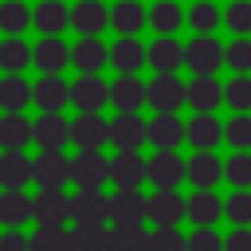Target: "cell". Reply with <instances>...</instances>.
I'll return each mask as SVG.
<instances>
[{
	"label": "cell",
	"mask_w": 251,
	"mask_h": 251,
	"mask_svg": "<svg viewBox=\"0 0 251 251\" xmlns=\"http://www.w3.org/2000/svg\"><path fill=\"white\" fill-rule=\"evenodd\" d=\"M71 180L78 188H102L110 180V161L98 149H78V157H71Z\"/></svg>",
	"instance_id": "1"
},
{
	"label": "cell",
	"mask_w": 251,
	"mask_h": 251,
	"mask_svg": "<svg viewBox=\"0 0 251 251\" xmlns=\"http://www.w3.org/2000/svg\"><path fill=\"white\" fill-rule=\"evenodd\" d=\"M184 63H188L192 75H216L220 63H224V47H220V39H212V35H196V39H188V47H184Z\"/></svg>",
	"instance_id": "2"
},
{
	"label": "cell",
	"mask_w": 251,
	"mask_h": 251,
	"mask_svg": "<svg viewBox=\"0 0 251 251\" xmlns=\"http://www.w3.org/2000/svg\"><path fill=\"white\" fill-rule=\"evenodd\" d=\"M188 102V86L176 78V75H157L149 82V106L157 114H176L180 106Z\"/></svg>",
	"instance_id": "3"
},
{
	"label": "cell",
	"mask_w": 251,
	"mask_h": 251,
	"mask_svg": "<svg viewBox=\"0 0 251 251\" xmlns=\"http://www.w3.org/2000/svg\"><path fill=\"white\" fill-rule=\"evenodd\" d=\"M110 180L118 188H137L141 180H149V161L137 157V149H118V157L110 161Z\"/></svg>",
	"instance_id": "4"
},
{
	"label": "cell",
	"mask_w": 251,
	"mask_h": 251,
	"mask_svg": "<svg viewBox=\"0 0 251 251\" xmlns=\"http://www.w3.org/2000/svg\"><path fill=\"white\" fill-rule=\"evenodd\" d=\"M71 220L75 224L110 220V196H102V188H78V196H71Z\"/></svg>",
	"instance_id": "5"
},
{
	"label": "cell",
	"mask_w": 251,
	"mask_h": 251,
	"mask_svg": "<svg viewBox=\"0 0 251 251\" xmlns=\"http://www.w3.org/2000/svg\"><path fill=\"white\" fill-rule=\"evenodd\" d=\"M31 141H39V149H63L71 141V122H63L59 110H43V118L31 126Z\"/></svg>",
	"instance_id": "6"
},
{
	"label": "cell",
	"mask_w": 251,
	"mask_h": 251,
	"mask_svg": "<svg viewBox=\"0 0 251 251\" xmlns=\"http://www.w3.org/2000/svg\"><path fill=\"white\" fill-rule=\"evenodd\" d=\"M110 141L118 149H137L141 141H149V126L137 118V110H118V118L110 122Z\"/></svg>",
	"instance_id": "7"
},
{
	"label": "cell",
	"mask_w": 251,
	"mask_h": 251,
	"mask_svg": "<svg viewBox=\"0 0 251 251\" xmlns=\"http://www.w3.org/2000/svg\"><path fill=\"white\" fill-rule=\"evenodd\" d=\"M71 180V161L63 157V149H43L35 157V184L39 188H63Z\"/></svg>",
	"instance_id": "8"
},
{
	"label": "cell",
	"mask_w": 251,
	"mask_h": 251,
	"mask_svg": "<svg viewBox=\"0 0 251 251\" xmlns=\"http://www.w3.org/2000/svg\"><path fill=\"white\" fill-rule=\"evenodd\" d=\"M184 176H188V165H184L173 149H157V153L149 157V180H153L157 188H176Z\"/></svg>",
	"instance_id": "9"
},
{
	"label": "cell",
	"mask_w": 251,
	"mask_h": 251,
	"mask_svg": "<svg viewBox=\"0 0 251 251\" xmlns=\"http://www.w3.org/2000/svg\"><path fill=\"white\" fill-rule=\"evenodd\" d=\"M180 216H188V200H180L176 188H157L149 196V220L157 227H176Z\"/></svg>",
	"instance_id": "10"
},
{
	"label": "cell",
	"mask_w": 251,
	"mask_h": 251,
	"mask_svg": "<svg viewBox=\"0 0 251 251\" xmlns=\"http://www.w3.org/2000/svg\"><path fill=\"white\" fill-rule=\"evenodd\" d=\"M31 216L39 224L63 227V220L71 216V196H63V188H39V196L31 200Z\"/></svg>",
	"instance_id": "11"
},
{
	"label": "cell",
	"mask_w": 251,
	"mask_h": 251,
	"mask_svg": "<svg viewBox=\"0 0 251 251\" xmlns=\"http://www.w3.org/2000/svg\"><path fill=\"white\" fill-rule=\"evenodd\" d=\"M149 216V200L137 188H118L110 196V220L114 224H141Z\"/></svg>",
	"instance_id": "12"
},
{
	"label": "cell",
	"mask_w": 251,
	"mask_h": 251,
	"mask_svg": "<svg viewBox=\"0 0 251 251\" xmlns=\"http://www.w3.org/2000/svg\"><path fill=\"white\" fill-rule=\"evenodd\" d=\"M71 63H75L82 75H98V71L110 63V47H106L98 35H82V39L71 47Z\"/></svg>",
	"instance_id": "13"
},
{
	"label": "cell",
	"mask_w": 251,
	"mask_h": 251,
	"mask_svg": "<svg viewBox=\"0 0 251 251\" xmlns=\"http://www.w3.org/2000/svg\"><path fill=\"white\" fill-rule=\"evenodd\" d=\"M71 102H75L82 114H98V110L110 102V86H106L98 75H82V78L71 86Z\"/></svg>",
	"instance_id": "14"
},
{
	"label": "cell",
	"mask_w": 251,
	"mask_h": 251,
	"mask_svg": "<svg viewBox=\"0 0 251 251\" xmlns=\"http://www.w3.org/2000/svg\"><path fill=\"white\" fill-rule=\"evenodd\" d=\"M71 141L78 149H102L110 141V122H102L98 114H78L71 122Z\"/></svg>",
	"instance_id": "15"
},
{
	"label": "cell",
	"mask_w": 251,
	"mask_h": 251,
	"mask_svg": "<svg viewBox=\"0 0 251 251\" xmlns=\"http://www.w3.org/2000/svg\"><path fill=\"white\" fill-rule=\"evenodd\" d=\"M67 59H71V47H67L59 35H43V39L35 43V51H31V63H35L43 75H59V71L67 67Z\"/></svg>",
	"instance_id": "16"
},
{
	"label": "cell",
	"mask_w": 251,
	"mask_h": 251,
	"mask_svg": "<svg viewBox=\"0 0 251 251\" xmlns=\"http://www.w3.org/2000/svg\"><path fill=\"white\" fill-rule=\"evenodd\" d=\"M27 180H35V161H27L20 149H4L0 153V184L4 188H24Z\"/></svg>",
	"instance_id": "17"
},
{
	"label": "cell",
	"mask_w": 251,
	"mask_h": 251,
	"mask_svg": "<svg viewBox=\"0 0 251 251\" xmlns=\"http://www.w3.org/2000/svg\"><path fill=\"white\" fill-rule=\"evenodd\" d=\"M180 63H184V47H180L173 35L153 39V47H149V67H153L157 75H173Z\"/></svg>",
	"instance_id": "18"
},
{
	"label": "cell",
	"mask_w": 251,
	"mask_h": 251,
	"mask_svg": "<svg viewBox=\"0 0 251 251\" xmlns=\"http://www.w3.org/2000/svg\"><path fill=\"white\" fill-rule=\"evenodd\" d=\"M110 102L118 110H137L141 102H149V86L137 78V75H122L114 86H110Z\"/></svg>",
	"instance_id": "19"
},
{
	"label": "cell",
	"mask_w": 251,
	"mask_h": 251,
	"mask_svg": "<svg viewBox=\"0 0 251 251\" xmlns=\"http://www.w3.org/2000/svg\"><path fill=\"white\" fill-rule=\"evenodd\" d=\"M145 59H149V51L137 43V35H122V39L110 47V63H114L122 75H133V71H137Z\"/></svg>",
	"instance_id": "20"
},
{
	"label": "cell",
	"mask_w": 251,
	"mask_h": 251,
	"mask_svg": "<svg viewBox=\"0 0 251 251\" xmlns=\"http://www.w3.org/2000/svg\"><path fill=\"white\" fill-rule=\"evenodd\" d=\"M220 98H224V90H220V82H216L212 75H196V78L188 82V106H192V110L212 114V110L220 106Z\"/></svg>",
	"instance_id": "21"
},
{
	"label": "cell",
	"mask_w": 251,
	"mask_h": 251,
	"mask_svg": "<svg viewBox=\"0 0 251 251\" xmlns=\"http://www.w3.org/2000/svg\"><path fill=\"white\" fill-rule=\"evenodd\" d=\"M184 137H188V129L180 126L176 114H157V118L149 122V141H153L157 149H173V145H180Z\"/></svg>",
	"instance_id": "22"
},
{
	"label": "cell",
	"mask_w": 251,
	"mask_h": 251,
	"mask_svg": "<svg viewBox=\"0 0 251 251\" xmlns=\"http://www.w3.org/2000/svg\"><path fill=\"white\" fill-rule=\"evenodd\" d=\"M71 24H75L82 35H98V31L110 24V12H106L98 0H78L75 12H71Z\"/></svg>",
	"instance_id": "23"
},
{
	"label": "cell",
	"mask_w": 251,
	"mask_h": 251,
	"mask_svg": "<svg viewBox=\"0 0 251 251\" xmlns=\"http://www.w3.org/2000/svg\"><path fill=\"white\" fill-rule=\"evenodd\" d=\"M153 231H145L141 224H114L110 231V251H149Z\"/></svg>",
	"instance_id": "24"
},
{
	"label": "cell",
	"mask_w": 251,
	"mask_h": 251,
	"mask_svg": "<svg viewBox=\"0 0 251 251\" xmlns=\"http://www.w3.org/2000/svg\"><path fill=\"white\" fill-rule=\"evenodd\" d=\"M63 102H71V86L59 75H43L35 82V106L39 110H63Z\"/></svg>",
	"instance_id": "25"
},
{
	"label": "cell",
	"mask_w": 251,
	"mask_h": 251,
	"mask_svg": "<svg viewBox=\"0 0 251 251\" xmlns=\"http://www.w3.org/2000/svg\"><path fill=\"white\" fill-rule=\"evenodd\" d=\"M35 98V86H27L20 75H8V78H0V110H8V114H20L27 102Z\"/></svg>",
	"instance_id": "26"
},
{
	"label": "cell",
	"mask_w": 251,
	"mask_h": 251,
	"mask_svg": "<svg viewBox=\"0 0 251 251\" xmlns=\"http://www.w3.org/2000/svg\"><path fill=\"white\" fill-rule=\"evenodd\" d=\"M220 176H224V165H220V157H212L208 149H200V153L188 161V180H192L196 188H212Z\"/></svg>",
	"instance_id": "27"
},
{
	"label": "cell",
	"mask_w": 251,
	"mask_h": 251,
	"mask_svg": "<svg viewBox=\"0 0 251 251\" xmlns=\"http://www.w3.org/2000/svg\"><path fill=\"white\" fill-rule=\"evenodd\" d=\"M31 126L35 122H27L24 114H4L0 118V145L4 149H24L31 141Z\"/></svg>",
	"instance_id": "28"
},
{
	"label": "cell",
	"mask_w": 251,
	"mask_h": 251,
	"mask_svg": "<svg viewBox=\"0 0 251 251\" xmlns=\"http://www.w3.org/2000/svg\"><path fill=\"white\" fill-rule=\"evenodd\" d=\"M27 216H31V200H27L20 188H4V192H0V224L20 227Z\"/></svg>",
	"instance_id": "29"
},
{
	"label": "cell",
	"mask_w": 251,
	"mask_h": 251,
	"mask_svg": "<svg viewBox=\"0 0 251 251\" xmlns=\"http://www.w3.org/2000/svg\"><path fill=\"white\" fill-rule=\"evenodd\" d=\"M220 212H224V204H220V196L212 188H200L196 196H188V220H196L200 227H208L212 220H220Z\"/></svg>",
	"instance_id": "30"
},
{
	"label": "cell",
	"mask_w": 251,
	"mask_h": 251,
	"mask_svg": "<svg viewBox=\"0 0 251 251\" xmlns=\"http://www.w3.org/2000/svg\"><path fill=\"white\" fill-rule=\"evenodd\" d=\"M145 20H149V16L141 12V4H137V0H118V4H114V12H110V24H114L122 35H137Z\"/></svg>",
	"instance_id": "31"
},
{
	"label": "cell",
	"mask_w": 251,
	"mask_h": 251,
	"mask_svg": "<svg viewBox=\"0 0 251 251\" xmlns=\"http://www.w3.org/2000/svg\"><path fill=\"white\" fill-rule=\"evenodd\" d=\"M71 247L75 251H110V231L102 224H78V227H71Z\"/></svg>",
	"instance_id": "32"
},
{
	"label": "cell",
	"mask_w": 251,
	"mask_h": 251,
	"mask_svg": "<svg viewBox=\"0 0 251 251\" xmlns=\"http://www.w3.org/2000/svg\"><path fill=\"white\" fill-rule=\"evenodd\" d=\"M31 20H35L39 31L55 35V31H63V24H71V12L63 8V0H43V4L31 12Z\"/></svg>",
	"instance_id": "33"
},
{
	"label": "cell",
	"mask_w": 251,
	"mask_h": 251,
	"mask_svg": "<svg viewBox=\"0 0 251 251\" xmlns=\"http://www.w3.org/2000/svg\"><path fill=\"white\" fill-rule=\"evenodd\" d=\"M220 133H224V126H220L212 114H196V118L188 122V141H192L196 149H212V145L220 141Z\"/></svg>",
	"instance_id": "34"
},
{
	"label": "cell",
	"mask_w": 251,
	"mask_h": 251,
	"mask_svg": "<svg viewBox=\"0 0 251 251\" xmlns=\"http://www.w3.org/2000/svg\"><path fill=\"white\" fill-rule=\"evenodd\" d=\"M27 63H31V47H27L20 35H8V39L0 43V67H4L8 75H20Z\"/></svg>",
	"instance_id": "35"
},
{
	"label": "cell",
	"mask_w": 251,
	"mask_h": 251,
	"mask_svg": "<svg viewBox=\"0 0 251 251\" xmlns=\"http://www.w3.org/2000/svg\"><path fill=\"white\" fill-rule=\"evenodd\" d=\"M31 251H75L71 247V231L55 227V224H39V231L31 235Z\"/></svg>",
	"instance_id": "36"
},
{
	"label": "cell",
	"mask_w": 251,
	"mask_h": 251,
	"mask_svg": "<svg viewBox=\"0 0 251 251\" xmlns=\"http://www.w3.org/2000/svg\"><path fill=\"white\" fill-rule=\"evenodd\" d=\"M27 24H31V12H27L24 0H4V4H0V31L20 35Z\"/></svg>",
	"instance_id": "37"
},
{
	"label": "cell",
	"mask_w": 251,
	"mask_h": 251,
	"mask_svg": "<svg viewBox=\"0 0 251 251\" xmlns=\"http://www.w3.org/2000/svg\"><path fill=\"white\" fill-rule=\"evenodd\" d=\"M180 20H184V12H180L173 0H157L153 12H149V24H153L161 35H173V31L180 27Z\"/></svg>",
	"instance_id": "38"
},
{
	"label": "cell",
	"mask_w": 251,
	"mask_h": 251,
	"mask_svg": "<svg viewBox=\"0 0 251 251\" xmlns=\"http://www.w3.org/2000/svg\"><path fill=\"white\" fill-rule=\"evenodd\" d=\"M188 24H192L200 35H208V31H216V27H220V8H216V4H208V0H200V4H192V8H188Z\"/></svg>",
	"instance_id": "39"
},
{
	"label": "cell",
	"mask_w": 251,
	"mask_h": 251,
	"mask_svg": "<svg viewBox=\"0 0 251 251\" xmlns=\"http://www.w3.org/2000/svg\"><path fill=\"white\" fill-rule=\"evenodd\" d=\"M224 98H227V106H235L239 114H247V110H251V78H247V75H235V78L224 86Z\"/></svg>",
	"instance_id": "40"
},
{
	"label": "cell",
	"mask_w": 251,
	"mask_h": 251,
	"mask_svg": "<svg viewBox=\"0 0 251 251\" xmlns=\"http://www.w3.org/2000/svg\"><path fill=\"white\" fill-rule=\"evenodd\" d=\"M224 176H227L235 188H247V184H251V153H247V149H239V153L224 165Z\"/></svg>",
	"instance_id": "41"
},
{
	"label": "cell",
	"mask_w": 251,
	"mask_h": 251,
	"mask_svg": "<svg viewBox=\"0 0 251 251\" xmlns=\"http://www.w3.org/2000/svg\"><path fill=\"white\" fill-rule=\"evenodd\" d=\"M224 63H227V67H235L239 75H247V71H251V39H247V35H239L231 47H224Z\"/></svg>",
	"instance_id": "42"
},
{
	"label": "cell",
	"mask_w": 251,
	"mask_h": 251,
	"mask_svg": "<svg viewBox=\"0 0 251 251\" xmlns=\"http://www.w3.org/2000/svg\"><path fill=\"white\" fill-rule=\"evenodd\" d=\"M224 137H227L235 149H251V114H235V118L224 126Z\"/></svg>",
	"instance_id": "43"
},
{
	"label": "cell",
	"mask_w": 251,
	"mask_h": 251,
	"mask_svg": "<svg viewBox=\"0 0 251 251\" xmlns=\"http://www.w3.org/2000/svg\"><path fill=\"white\" fill-rule=\"evenodd\" d=\"M224 20H227V27H231L235 35H247V31H251V0H235V4L224 12Z\"/></svg>",
	"instance_id": "44"
},
{
	"label": "cell",
	"mask_w": 251,
	"mask_h": 251,
	"mask_svg": "<svg viewBox=\"0 0 251 251\" xmlns=\"http://www.w3.org/2000/svg\"><path fill=\"white\" fill-rule=\"evenodd\" d=\"M149 251H188V239H184L176 227H157Z\"/></svg>",
	"instance_id": "45"
},
{
	"label": "cell",
	"mask_w": 251,
	"mask_h": 251,
	"mask_svg": "<svg viewBox=\"0 0 251 251\" xmlns=\"http://www.w3.org/2000/svg\"><path fill=\"white\" fill-rule=\"evenodd\" d=\"M224 212H227L239 227H247V224H251V192H247V188H239V192L224 204Z\"/></svg>",
	"instance_id": "46"
},
{
	"label": "cell",
	"mask_w": 251,
	"mask_h": 251,
	"mask_svg": "<svg viewBox=\"0 0 251 251\" xmlns=\"http://www.w3.org/2000/svg\"><path fill=\"white\" fill-rule=\"evenodd\" d=\"M188 251H224V243L212 227H200L196 235H188Z\"/></svg>",
	"instance_id": "47"
},
{
	"label": "cell",
	"mask_w": 251,
	"mask_h": 251,
	"mask_svg": "<svg viewBox=\"0 0 251 251\" xmlns=\"http://www.w3.org/2000/svg\"><path fill=\"white\" fill-rule=\"evenodd\" d=\"M0 251H31V239H27V235H20V231L12 227V231H4V235H0Z\"/></svg>",
	"instance_id": "48"
},
{
	"label": "cell",
	"mask_w": 251,
	"mask_h": 251,
	"mask_svg": "<svg viewBox=\"0 0 251 251\" xmlns=\"http://www.w3.org/2000/svg\"><path fill=\"white\" fill-rule=\"evenodd\" d=\"M224 251H251V231H247V227H235V231L224 239Z\"/></svg>",
	"instance_id": "49"
}]
</instances>
